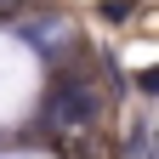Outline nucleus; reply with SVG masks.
I'll use <instances>...</instances> for the list:
<instances>
[{
	"mask_svg": "<svg viewBox=\"0 0 159 159\" xmlns=\"http://www.w3.org/2000/svg\"><path fill=\"white\" fill-rule=\"evenodd\" d=\"M102 125V91L80 74H57L46 102H40V131L51 136H68V131H97Z\"/></svg>",
	"mask_w": 159,
	"mask_h": 159,
	"instance_id": "obj_1",
	"label": "nucleus"
},
{
	"mask_svg": "<svg viewBox=\"0 0 159 159\" xmlns=\"http://www.w3.org/2000/svg\"><path fill=\"white\" fill-rule=\"evenodd\" d=\"M29 40H34V51L57 57V51H63V40L74 46V29H68V23H57V17H46V23H29Z\"/></svg>",
	"mask_w": 159,
	"mask_h": 159,
	"instance_id": "obj_3",
	"label": "nucleus"
},
{
	"mask_svg": "<svg viewBox=\"0 0 159 159\" xmlns=\"http://www.w3.org/2000/svg\"><path fill=\"white\" fill-rule=\"evenodd\" d=\"M51 148H57V159H119L108 131H68V136H57Z\"/></svg>",
	"mask_w": 159,
	"mask_h": 159,
	"instance_id": "obj_2",
	"label": "nucleus"
},
{
	"mask_svg": "<svg viewBox=\"0 0 159 159\" xmlns=\"http://www.w3.org/2000/svg\"><path fill=\"white\" fill-rule=\"evenodd\" d=\"M34 0H0V17H17V11H29Z\"/></svg>",
	"mask_w": 159,
	"mask_h": 159,
	"instance_id": "obj_4",
	"label": "nucleus"
}]
</instances>
